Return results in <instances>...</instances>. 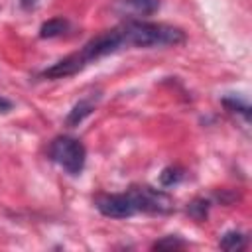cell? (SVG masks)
I'll list each match as a JSON object with an SVG mask.
<instances>
[{
  "mask_svg": "<svg viewBox=\"0 0 252 252\" xmlns=\"http://www.w3.org/2000/svg\"><path fill=\"white\" fill-rule=\"evenodd\" d=\"M124 47H161V45H179L185 41L183 30L167 24H156V22H140V20H128L126 24L118 26Z\"/></svg>",
  "mask_w": 252,
  "mask_h": 252,
  "instance_id": "1",
  "label": "cell"
},
{
  "mask_svg": "<svg viewBox=\"0 0 252 252\" xmlns=\"http://www.w3.org/2000/svg\"><path fill=\"white\" fill-rule=\"evenodd\" d=\"M49 158L69 175H79L87 161V148L81 140L71 136H57L47 150Z\"/></svg>",
  "mask_w": 252,
  "mask_h": 252,
  "instance_id": "2",
  "label": "cell"
},
{
  "mask_svg": "<svg viewBox=\"0 0 252 252\" xmlns=\"http://www.w3.org/2000/svg\"><path fill=\"white\" fill-rule=\"evenodd\" d=\"M130 197L136 205L138 213H150V215H167L173 211V199L154 187L142 185V187H132Z\"/></svg>",
  "mask_w": 252,
  "mask_h": 252,
  "instance_id": "3",
  "label": "cell"
},
{
  "mask_svg": "<svg viewBox=\"0 0 252 252\" xmlns=\"http://www.w3.org/2000/svg\"><path fill=\"white\" fill-rule=\"evenodd\" d=\"M122 47H124V39H122L120 28H114V30H106V32L94 35L91 41H87L81 47L79 55L89 65V63H93V61H96L100 57H106V55H110V53H114V51H118Z\"/></svg>",
  "mask_w": 252,
  "mask_h": 252,
  "instance_id": "4",
  "label": "cell"
},
{
  "mask_svg": "<svg viewBox=\"0 0 252 252\" xmlns=\"http://www.w3.org/2000/svg\"><path fill=\"white\" fill-rule=\"evenodd\" d=\"M94 205H96L100 215L110 217V219H130L138 213L128 191L126 193H114V195H98Z\"/></svg>",
  "mask_w": 252,
  "mask_h": 252,
  "instance_id": "5",
  "label": "cell"
},
{
  "mask_svg": "<svg viewBox=\"0 0 252 252\" xmlns=\"http://www.w3.org/2000/svg\"><path fill=\"white\" fill-rule=\"evenodd\" d=\"M85 67H87V63L83 61V57L79 55V51H75V53L63 57L61 61L53 63L51 67H47L41 73V77H45V79H65V77H71V75L83 71Z\"/></svg>",
  "mask_w": 252,
  "mask_h": 252,
  "instance_id": "6",
  "label": "cell"
},
{
  "mask_svg": "<svg viewBox=\"0 0 252 252\" xmlns=\"http://www.w3.org/2000/svg\"><path fill=\"white\" fill-rule=\"evenodd\" d=\"M93 110H94V100H93V98H83V100H79V102L69 110V114L65 116V126H69V128L79 126L87 116H91Z\"/></svg>",
  "mask_w": 252,
  "mask_h": 252,
  "instance_id": "7",
  "label": "cell"
},
{
  "mask_svg": "<svg viewBox=\"0 0 252 252\" xmlns=\"http://www.w3.org/2000/svg\"><path fill=\"white\" fill-rule=\"evenodd\" d=\"M67 30H69V22H67L63 16H57V18H51V20H47V22L41 24V28H39V37H41V39L59 37V35H63Z\"/></svg>",
  "mask_w": 252,
  "mask_h": 252,
  "instance_id": "8",
  "label": "cell"
},
{
  "mask_svg": "<svg viewBox=\"0 0 252 252\" xmlns=\"http://www.w3.org/2000/svg\"><path fill=\"white\" fill-rule=\"evenodd\" d=\"M124 4L138 16H152L159 8V0H124Z\"/></svg>",
  "mask_w": 252,
  "mask_h": 252,
  "instance_id": "9",
  "label": "cell"
},
{
  "mask_svg": "<svg viewBox=\"0 0 252 252\" xmlns=\"http://www.w3.org/2000/svg\"><path fill=\"white\" fill-rule=\"evenodd\" d=\"M219 246L222 250H240V248L246 246V236L240 234V232H236V230H228L219 240Z\"/></svg>",
  "mask_w": 252,
  "mask_h": 252,
  "instance_id": "10",
  "label": "cell"
},
{
  "mask_svg": "<svg viewBox=\"0 0 252 252\" xmlns=\"http://www.w3.org/2000/svg\"><path fill=\"white\" fill-rule=\"evenodd\" d=\"M181 179H183V169H179V167H165V169L159 173V183H161L163 187H173V185H177Z\"/></svg>",
  "mask_w": 252,
  "mask_h": 252,
  "instance_id": "11",
  "label": "cell"
},
{
  "mask_svg": "<svg viewBox=\"0 0 252 252\" xmlns=\"http://www.w3.org/2000/svg\"><path fill=\"white\" fill-rule=\"evenodd\" d=\"M222 104L230 112H240V114H244L246 120L250 118V106H248V102H244V100H240L236 96H226V98H222Z\"/></svg>",
  "mask_w": 252,
  "mask_h": 252,
  "instance_id": "12",
  "label": "cell"
},
{
  "mask_svg": "<svg viewBox=\"0 0 252 252\" xmlns=\"http://www.w3.org/2000/svg\"><path fill=\"white\" fill-rule=\"evenodd\" d=\"M187 213H189L195 220H205V219H207V213H209V201H205V199H195L193 203H189Z\"/></svg>",
  "mask_w": 252,
  "mask_h": 252,
  "instance_id": "13",
  "label": "cell"
},
{
  "mask_svg": "<svg viewBox=\"0 0 252 252\" xmlns=\"http://www.w3.org/2000/svg\"><path fill=\"white\" fill-rule=\"evenodd\" d=\"M183 246H185V240H181L175 234L165 236V238H161V240H158V242L152 244V248H183Z\"/></svg>",
  "mask_w": 252,
  "mask_h": 252,
  "instance_id": "14",
  "label": "cell"
},
{
  "mask_svg": "<svg viewBox=\"0 0 252 252\" xmlns=\"http://www.w3.org/2000/svg\"><path fill=\"white\" fill-rule=\"evenodd\" d=\"M12 110V102L4 96H0V112H10Z\"/></svg>",
  "mask_w": 252,
  "mask_h": 252,
  "instance_id": "15",
  "label": "cell"
},
{
  "mask_svg": "<svg viewBox=\"0 0 252 252\" xmlns=\"http://www.w3.org/2000/svg\"><path fill=\"white\" fill-rule=\"evenodd\" d=\"M35 4H37V0H20V6H22L24 10H32Z\"/></svg>",
  "mask_w": 252,
  "mask_h": 252,
  "instance_id": "16",
  "label": "cell"
}]
</instances>
